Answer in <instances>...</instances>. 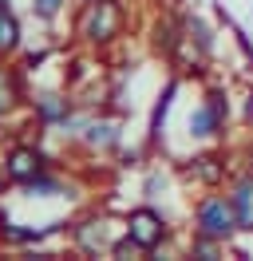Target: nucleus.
I'll return each mask as SVG.
<instances>
[{
    "label": "nucleus",
    "mask_w": 253,
    "mask_h": 261,
    "mask_svg": "<svg viewBox=\"0 0 253 261\" xmlns=\"http://www.w3.org/2000/svg\"><path fill=\"white\" fill-rule=\"evenodd\" d=\"M32 8H36V16H40V20H52V16L63 8V0H36Z\"/></svg>",
    "instance_id": "obj_19"
},
{
    "label": "nucleus",
    "mask_w": 253,
    "mask_h": 261,
    "mask_svg": "<svg viewBox=\"0 0 253 261\" xmlns=\"http://www.w3.org/2000/svg\"><path fill=\"white\" fill-rule=\"evenodd\" d=\"M44 170H47V163L36 147H12V154L4 159V174H8V182H16V186H28V182L40 178Z\"/></svg>",
    "instance_id": "obj_8"
},
{
    "label": "nucleus",
    "mask_w": 253,
    "mask_h": 261,
    "mask_svg": "<svg viewBox=\"0 0 253 261\" xmlns=\"http://www.w3.org/2000/svg\"><path fill=\"white\" fill-rule=\"evenodd\" d=\"M67 115H71V99H67V95H56V91H47V95L36 99V119H40L44 127H60Z\"/></svg>",
    "instance_id": "obj_12"
},
{
    "label": "nucleus",
    "mask_w": 253,
    "mask_h": 261,
    "mask_svg": "<svg viewBox=\"0 0 253 261\" xmlns=\"http://www.w3.org/2000/svg\"><path fill=\"white\" fill-rule=\"evenodd\" d=\"M123 226H127V233H131L146 253H162V249L170 245V238H174L170 218H166L162 210H155V206H135V210L127 214Z\"/></svg>",
    "instance_id": "obj_5"
},
{
    "label": "nucleus",
    "mask_w": 253,
    "mask_h": 261,
    "mask_svg": "<svg viewBox=\"0 0 253 261\" xmlns=\"http://www.w3.org/2000/svg\"><path fill=\"white\" fill-rule=\"evenodd\" d=\"M20 48V24H16L8 0H0V56H12Z\"/></svg>",
    "instance_id": "obj_16"
},
{
    "label": "nucleus",
    "mask_w": 253,
    "mask_h": 261,
    "mask_svg": "<svg viewBox=\"0 0 253 261\" xmlns=\"http://www.w3.org/2000/svg\"><path fill=\"white\" fill-rule=\"evenodd\" d=\"M218 20L225 24V28H230V36H234V44H237L241 51H245V60H249V67H253V40H249V32H245V28H237V20L230 16L225 8H218Z\"/></svg>",
    "instance_id": "obj_17"
},
{
    "label": "nucleus",
    "mask_w": 253,
    "mask_h": 261,
    "mask_svg": "<svg viewBox=\"0 0 253 261\" xmlns=\"http://www.w3.org/2000/svg\"><path fill=\"white\" fill-rule=\"evenodd\" d=\"M182 32H186V40H190L198 51H202L206 60L214 56V48H218V36H214V28H210V24H206L198 12H194V16H182Z\"/></svg>",
    "instance_id": "obj_11"
},
{
    "label": "nucleus",
    "mask_w": 253,
    "mask_h": 261,
    "mask_svg": "<svg viewBox=\"0 0 253 261\" xmlns=\"http://www.w3.org/2000/svg\"><path fill=\"white\" fill-rule=\"evenodd\" d=\"M182 36H186V32H182V20H178V16H162L155 24V48L170 60L174 51H178V44H182Z\"/></svg>",
    "instance_id": "obj_14"
},
{
    "label": "nucleus",
    "mask_w": 253,
    "mask_h": 261,
    "mask_svg": "<svg viewBox=\"0 0 253 261\" xmlns=\"http://www.w3.org/2000/svg\"><path fill=\"white\" fill-rule=\"evenodd\" d=\"M63 222H52V226H16V222H0V238L8 245H36V242H44V238H52V233H60Z\"/></svg>",
    "instance_id": "obj_10"
},
{
    "label": "nucleus",
    "mask_w": 253,
    "mask_h": 261,
    "mask_svg": "<svg viewBox=\"0 0 253 261\" xmlns=\"http://www.w3.org/2000/svg\"><path fill=\"white\" fill-rule=\"evenodd\" d=\"M79 139H83L91 150H119V143H123V127H119L115 119H87L83 130H79Z\"/></svg>",
    "instance_id": "obj_9"
},
{
    "label": "nucleus",
    "mask_w": 253,
    "mask_h": 261,
    "mask_svg": "<svg viewBox=\"0 0 253 261\" xmlns=\"http://www.w3.org/2000/svg\"><path fill=\"white\" fill-rule=\"evenodd\" d=\"M178 87H182V75H170V80L162 83L155 107H150V119H146V147H150V150L162 147V130H166V119H170V111H174Z\"/></svg>",
    "instance_id": "obj_7"
},
{
    "label": "nucleus",
    "mask_w": 253,
    "mask_h": 261,
    "mask_svg": "<svg viewBox=\"0 0 253 261\" xmlns=\"http://www.w3.org/2000/svg\"><path fill=\"white\" fill-rule=\"evenodd\" d=\"M230 119H234V103H230V91L225 87H206L198 107L190 111L186 119V135L194 147H210V143H221L230 135Z\"/></svg>",
    "instance_id": "obj_2"
},
{
    "label": "nucleus",
    "mask_w": 253,
    "mask_h": 261,
    "mask_svg": "<svg viewBox=\"0 0 253 261\" xmlns=\"http://www.w3.org/2000/svg\"><path fill=\"white\" fill-rule=\"evenodd\" d=\"M111 257H119V261H131V257H146V249H142L131 233H127V226H123V233L111 242Z\"/></svg>",
    "instance_id": "obj_18"
},
{
    "label": "nucleus",
    "mask_w": 253,
    "mask_h": 261,
    "mask_svg": "<svg viewBox=\"0 0 253 261\" xmlns=\"http://www.w3.org/2000/svg\"><path fill=\"white\" fill-rule=\"evenodd\" d=\"M174 170H178V178L186 182V186H194V190H214V186H225V178H230V154L210 143V147L194 150L190 159H182Z\"/></svg>",
    "instance_id": "obj_4"
},
{
    "label": "nucleus",
    "mask_w": 253,
    "mask_h": 261,
    "mask_svg": "<svg viewBox=\"0 0 253 261\" xmlns=\"http://www.w3.org/2000/svg\"><path fill=\"white\" fill-rule=\"evenodd\" d=\"M4 178H8V174H0V182H4Z\"/></svg>",
    "instance_id": "obj_21"
},
{
    "label": "nucleus",
    "mask_w": 253,
    "mask_h": 261,
    "mask_svg": "<svg viewBox=\"0 0 253 261\" xmlns=\"http://www.w3.org/2000/svg\"><path fill=\"white\" fill-rule=\"evenodd\" d=\"M115 238H119V233H115ZM115 238L103 229V222H83V226H75V245L83 253H99V249L111 253V242H115Z\"/></svg>",
    "instance_id": "obj_13"
},
{
    "label": "nucleus",
    "mask_w": 253,
    "mask_h": 261,
    "mask_svg": "<svg viewBox=\"0 0 253 261\" xmlns=\"http://www.w3.org/2000/svg\"><path fill=\"white\" fill-rule=\"evenodd\" d=\"M245 107H241V123H245V127H253V87H245Z\"/></svg>",
    "instance_id": "obj_20"
},
{
    "label": "nucleus",
    "mask_w": 253,
    "mask_h": 261,
    "mask_svg": "<svg viewBox=\"0 0 253 261\" xmlns=\"http://www.w3.org/2000/svg\"><path fill=\"white\" fill-rule=\"evenodd\" d=\"M225 194L237 210V226H241V238H253V166H241V170H230L225 178Z\"/></svg>",
    "instance_id": "obj_6"
},
{
    "label": "nucleus",
    "mask_w": 253,
    "mask_h": 261,
    "mask_svg": "<svg viewBox=\"0 0 253 261\" xmlns=\"http://www.w3.org/2000/svg\"><path fill=\"white\" fill-rule=\"evenodd\" d=\"M190 233H206L214 242H225L234 245L241 238V226H237V210L225 186H214V190H202L190 206Z\"/></svg>",
    "instance_id": "obj_1"
},
{
    "label": "nucleus",
    "mask_w": 253,
    "mask_h": 261,
    "mask_svg": "<svg viewBox=\"0 0 253 261\" xmlns=\"http://www.w3.org/2000/svg\"><path fill=\"white\" fill-rule=\"evenodd\" d=\"M127 28V8L123 0H87L79 16V36L87 44H111Z\"/></svg>",
    "instance_id": "obj_3"
},
{
    "label": "nucleus",
    "mask_w": 253,
    "mask_h": 261,
    "mask_svg": "<svg viewBox=\"0 0 253 261\" xmlns=\"http://www.w3.org/2000/svg\"><path fill=\"white\" fill-rule=\"evenodd\" d=\"M225 242H214V238H206V233H190L186 242V257H198V261H218L225 257Z\"/></svg>",
    "instance_id": "obj_15"
}]
</instances>
